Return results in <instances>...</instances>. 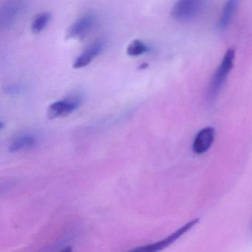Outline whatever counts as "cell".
Listing matches in <instances>:
<instances>
[{
	"label": "cell",
	"instance_id": "cell-13",
	"mask_svg": "<svg viewBox=\"0 0 252 252\" xmlns=\"http://www.w3.org/2000/svg\"><path fill=\"white\" fill-rule=\"evenodd\" d=\"M147 67H148V64H142L138 66V69H139V70H144V68H147Z\"/></svg>",
	"mask_w": 252,
	"mask_h": 252
},
{
	"label": "cell",
	"instance_id": "cell-12",
	"mask_svg": "<svg viewBox=\"0 0 252 252\" xmlns=\"http://www.w3.org/2000/svg\"><path fill=\"white\" fill-rule=\"evenodd\" d=\"M149 47L142 41L135 39L126 48V54L130 57H138L148 52Z\"/></svg>",
	"mask_w": 252,
	"mask_h": 252
},
{
	"label": "cell",
	"instance_id": "cell-1",
	"mask_svg": "<svg viewBox=\"0 0 252 252\" xmlns=\"http://www.w3.org/2000/svg\"><path fill=\"white\" fill-rule=\"evenodd\" d=\"M235 51L234 49H229L226 51L220 64L218 66L215 71L212 82L209 85L208 90V99L211 102H213L220 92L221 88L223 86L226 81L227 77L232 70L234 66Z\"/></svg>",
	"mask_w": 252,
	"mask_h": 252
},
{
	"label": "cell",
	"instance_id": "cell-3",
	"mask_svg": "<svg viewBox=\"0 0 252 252\" xmlns=\"http://www.w3.org/2000/svg\"><path fill=\"white\" fill-rule=\"evenodd\" d=\"M82 101V96L79 94H73L55 101L48 107V117L50 119H57L69 116L80 107Z\"/></svg>",
	"mask_w": 252,
	"mask_h": 252
},
{
	"label": "cell",
	"instance_id": "cell-6",
	"mask_svg": "<svg viewBox=\"0 0 252 252\" xmlns=\"http://www.w3.org/2000/svg\"><path fill=\"white\" fill-rule=\"evenodd\" d=\"M96 18L92 14H86L79 17L67 29L66 36L68 39H77L86 36L95 26Z\"/></svg>",
	"mask_w": 252,
	"mask_h": 252
},
{
	"label": "cell",
	"instance_id": "cell-4",
	"mask_svg": "<svg viewBox=\"0 0 252 252\" xmlns=\"http://www.w3.org/2000/svg\"><path fill=\"white\" fill-rule=\"evenodd\" d=\"M199 222V219H194L190 222H187L185 225H183L181 228H178L175 232L172 234L160 240L157 243H153V244L146 245V246H140L133 249V251H138V252H158V251L162 250L167 247L169 245L176 241L180 237H182L185 233L188 232L191 228H192L197 222Z\"/></svg>",
	"mask_w": 252,
	"mask_h": 252
},
{
	"label": "cell",
	"instance_id": "cell-9",
	"mask_svg": "<svg viewBox=\"0 0 252 252\" xmlns=\"http://www.w3.org/2000/svg\"><path fill=\"white\" fill-rule=\"evenodd\" d=\"M37 138L34 134L23 132L18 134L11 139L9 144V151L11 153L31 150L36 146Z\"/></svg>",
	"mask_w": 252,
	"mask_h": 252
},
{
	"label": "cell",
	"instance_id": "cell-7",
	"mask_svg": "<svg viewBox=\"0 0 252 252\" xmlns=\"http://www.w3.org/2000/svg\"><path fill=\"white\" fill-rule=\"evenodd\" d=\"M105 47V42L103 39H98L91 43L80 56L76 58L73 64L74 69H81L86 67L98 57Z\"/></svg>",
	"mask_w": 252,
	"mask_h": 252
},
{
	"label": "cell",
	"instance_id": "cell-8",
	"mask_svg": "<svg viewBox=\"0 0 252 252\" xmlns=\"http://www.w3.org/2000/svg\"><path fill=\"white\" fill-rule=\"evenodd\" d=\"M215 138V130L212 126L203 128L196 135L193 142L192 149L197 155L206 153L213 144Z\"/></svg>",
	"mask_w": 252,
	"mask_h": 252
},
{
	"label": "cell",
	"instance_id": "cell-11",
	"mask_svg": "<svg viewBox=\"0 0 252 252\" xmlns=\"http://www.w3.org/2000/svg\"><path fill=\"white\" fill-rule=\"evenodd\" d=\"M51 15L49 13L43 12L36 15L32 23V31L34 34H39L44 29H46L51 20Z\"/></svg>",
	"mask_w": 252,
	"mask_h": 252
},
{
	"label": "cell",
	"instance_id": "cell-5",
	"mask_svg": "<svg viewBox=\"0 0 252 252\" xmlns=\"http://www.w3.org/2000/svg\"><path fill=\"white\" fill-rule=\"evenodd\" d=\"M26 8V0H8L1 11V26L8 29L17 21Z\"/></svg>",
	"mask_w": 252,
	"mask_h": 252
},
{
	"label": "cell",
	"instance_id": "cell-2",
	"mask_svg": "<svg viewBox=\"0 0 252 252\" xmlns=\"http://www.w3.org/2000/svg\"><path fill=\"white\" fill-rule=\"evenodd\" d=\"M206 0H178L173 8V18L181 21L192 20L199 15L204 8Z\"/></svg>",
	"mask_w": 252,
	"mask_h": 252
},
{
	"label": "cell",
	"instance_id": "cell-10",
	"mask_svg": "<svg viewBox=\"0 0 252 252\" xmlns=\"http://www.w3.org/2000/svg\"><path fill=\"white\" fill-rule=\"evenodd\" d=\"M240 2V0H226L218 22V27L220 30H225L229 26Z\"/></svg>",
	"mask_w": 252,
	"mask_h": 252
}]
</instances>
